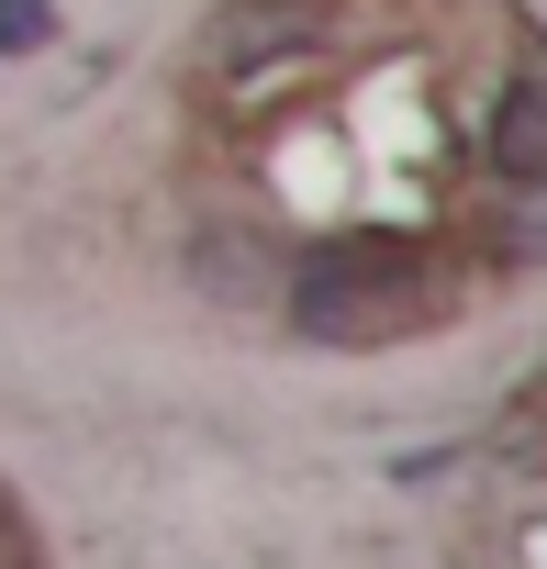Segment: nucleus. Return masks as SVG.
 <instances>
[{"label": "nucleus", "mask_w": 547, "mask_h": 569, "mask_svg": "<svg viewBox=\"0 0 547 569\" xmlns=\"http://www.w3.org/2000/svg\"><path fill=\"white\" fill-rule=\"evenodd\" d=\"M280 313H291L314 347H391V336L436 325L447 291H436V257H425V246H402V234H347V246H325V257L291 268V302H280Z\"/></svg>", "instance_id": "f257e3e1"}, {"label": "nucleus", "mask_w": 547, "mask_h": 569, "mask_svg": "<svg viewBox=\"0 0 547 569\" xmlns=\"http://www.w3.org/2000/svg\"><path fill=\"white\" fill-rule=\"evenodd\" d=\"M480 168L491 190H547V34L514 46V79L491 90V123H480Z\"/></svg>", "instance_id": "f03ea898"}, {"label": "nucleus", "mask_w": 547, "mask_h": 569, "mask_svg": "<svg viewBox=\"0 0 547 569\" xmlns=\"http://www.w3.org/2000/svg\"><path fill=\"white\" fill-rule=\"evenodd\" d=\"M57 46V0H0V57H34Z\"/></svg>", "instance_id": "39448f33"}, {"label": "nucleus", "mask_w": 547, "mask_h": 569, "mask_svg": "<svg viewBox=\"0 0 547 569\" xmlns=\"http://www.w3.org/2000/svg\"><path fill=\"white\" fill-rule=\"evenodd\" d=\"M190 268H201V291H212V302H257V291H280V302H291V279L268 268V246H246V234H223V223L190 234Z\"/></svg>", "instance_id": "7ed1b4c3"}, {"label": "nucleus", "mask_w": 547, "mask_h": 569, "mask_svg": "<svg viewBox=\"0 0 547 569\" xmlns=\"http://www.w3.org/2000/svg\"><path fill=\"white\" fill-rule=\"evenodd\" d=\"M480 268H547V190H503L491 223H480Z\"/></svg>", "instance_id": "20e7f679"}]
</instances>
